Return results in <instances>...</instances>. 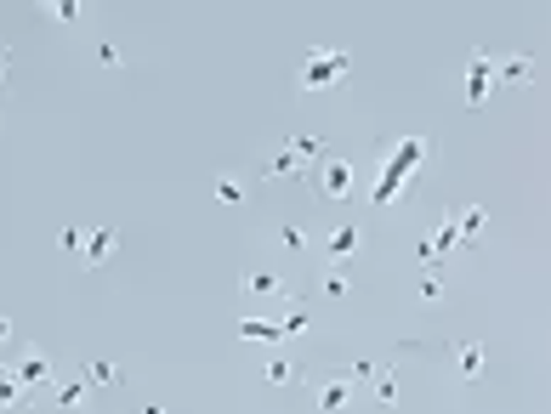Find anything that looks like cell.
<instances>
[{"label": "cell", "mask_w": 551, "mask_h": 414, "mask_svg": "<svg viewBox=\"0 0 551 414\" xmlns=\"http://www.w3.org/2000/svg\"><path fill=\"white\" fill-rule=\"evenodd\" d=\"M12 380L24 386V391H40V386H52V352H46V346H29V352L12 363Z\"/></svg>", "instance_id": "cell-6"}, {"label": "cell", "mask_w": 551, "mask_h": 414, "mask_svg": "<svg viewBox=\"0 0 551 414\" xmlns=\"http://www.w3.org/2000/svg\"><path fill=\"white\" fill-rule=\"evenodd\" d=\"M455 375L478 380L483 375V341H455Z\"/></svg>", "instance_id": "cell-12"}, {"label": "cell", "mask_w": 551, "mask_h": 414, "mask_svg": "<svg viewBox=\"0 0 551 414\" xmlns=\"http://www.w3.org/2000/svg\"><path fill=\"white\" fill-rule=\"evenodd\" d=\"M131 414H165V403H137Z\"/></svg>", "instance_id": "cell-31"}, {"label": "cell", "mask_w": 551, "mask_h": 414, "mask_svg": "<svg viewBox=\"0 0 551 414\" xmlns=\"http://www.w3.org/2000/svg\"><path fill=\"white\" fill-rule=\"evenodd\" d=\"M307 182L319 199H353V188H358V165L353 159H324L319 170H307Z\"/></svg>", "instance_id": "cell-4"}, {"label": "cell", "mask_w": 551, "mask_h": 414, "mask_svg": "<svg viewBox=\"0 0 551 414\" xmlns=\"http://www.w3.org/2000/svg\"><path fill=\"white\" fill-rule=\"evenodd\" d=\"M0 341H12V323L6 318H0Z\"/></svg>", "instance_id": "cell-32"}, {"label": "cell", "mask_w": 551, "mask_h": 414, "mask_svg": "<svg viewBox=\"0 0 551 414\" xmlns=\"http://www.w3.org/2000/svg\"><path fill=\"white\" fill-rule=\"evenodd\" d=\"M375 403H381V409H392V403H398V375H392L387 363H381V380H375Z\"/></svg>", "instance_id": "cell-24"}, {"label": "cell", "mask_w": 551, "mask_h": 414, "mask_svg": "<svg viewBox=\"0 0 551 414\" xmlns=\"http://www.w3.org/2000/svg\"><path fill=\"white\" fill-rule=\"evenodd\" d=\"M319 290H324V301H330V307H342V301H353V278H347V267H330V273L319 278Z\"/></svg>", "instance_id": "cell-16"}, {"label": "cell", "mask_w": 551, "mask_h": 414, "mask_svg": "<svg viewBox=\"0 0 551 414\" xmlns=\"http://www.w3.org/2000/svg\"><path fill=\"white\" fill-rule=\"evenodd\" d=\"M24 403H29V391L12 380V369H0V414H6V409H24Z\"/></svg>", "instance_id": "cell-21"}, {"label": "cell", "mask_w": 551, "mask_h": 414, "mask_svg": "<svg viewBox=\"0 0 551 414\" xmlns=\"http://www.w3.org/2000/svg\"><path fill=\"white\" fill-rule=\"evenodd\" d=\"M245 295H285V278L273 267H245Z\"/></svg>", "instance_id": "cell-15"}, {"label": "cell", "mask_w": 551, "mask_h": 414, "mask_svg": "<svg viewBox=\"0 0 551 414\" xmlns=\"http://www.w3.org/2000/svg\"><path fill=\"white\" fill-rule=\"evenodd\" d=\"M279 245H285L290 255H307V227H302V222H285V227H279Z\"/></svg>", "instance_id": "cell-23"}, {"label": "cell", "mask_w": 551, "mask_h": 414, "mask_svg": "<svg viewBox=\"0 0 551 414\" xmlns=\"http://www.w3.org/2000/svg\"><path fill=\"white\" fill-rule=\"evenodd\" d=\"M80 380H86V386H120V363H109V358H86V363H80Z\"/></svg>", "instance_id": "cell-17"}, {"label": "cell", "mask_w": 551, "mask_h": 414, "mask_svg": "<svg viewBox=\"0 0 551 414\" xmlns=\"http://www.w3.org/2000/svg\"><path fill=\"white\" fill-rule=\"evenodd\" d=\"M6 74H12V46H0V85H6Z\"/></svg>", "instance_id": "cell-30"}, {"label": "cell", "mask_w": 551, "mask_h": 414, "mask_svg": "<svg viewBox=\"0 0 551 414\" xmlns=\"http://www.w3.org/2000/svg\"><path fill=\"white\" fill-rule=\"evenodd\" d=\"M46 17H52V24H80V0H52Z\"/></svg>", "instance_id": "cell-27"}, {"label": "cell", "mask_w": 551, "mask_h": 414, "mask_svg": "<svg viewBox=\"0 0 551 414\" xmlns=\"http://www.w3.org/2000/svg\"><path fill=\"white\" fill-rule=\"evenodd\" d=\"M114 250H120V227H92L80 261H86V267H102V261H114Z\"/></svg>", "instance_id": "cell-9"}, {"label": "cell", "mask_w": 551, "mask_h": 414, "mask_svg": "<svg viewBox=\"0 0 551 414\" xmlns=\"http://www.w3.org/2000/svg\"><path fill=\"white\" fill-rule=\"evenodd\" d=\"M57 245L69 250V255H80V250H86V227H74V222H69V227H63V238H57Z\"/></svg>", "instance_id": "cell-28"}, {"label": "cell", "mask_w": 551, "mask_h": 414, "mask_svg": "<svg viewBox=\"0 0 551 414\" xmlns=\"http://www.w3.org/2000/svg\"><path fill=\"white\" fill-rule=\"evenodd\" d=\"M262 380H267V386H290V380H295V363H290V358H279V352H273V358L262 363Z\"/></svg>", "instance_id": "cell-22"}, {"label": "cell", "mask_w": 551, "mask_h": 414, "mask_svg": "<svg viewBox=\"0 0 551 414\" xmlns=\"http://www.w3.org/2000/svg\"><path fill=\"white\" fill-rule=\"evenodd\" d=\"M97 63H102V69H120V46H114V40H97Z\"/></svg>", "instance_id": "cell-29"}, {"label": "cell", "mask_w": 551, "mask_h": 414, "mask_svg": "<svg viewBox=\"0 0 551 414\" xmlns=\"http://www.w3.org/2000/svg\"><path fill=\"white\" fill-rule=\"evenodd\" d=\"M285 148H290L295 159H302V170H307V165L319 170V165H324V154H330V142H324V137H313V130H295V137H290Z\"/></svg>", "instance_id": "cell-10"}, {"label": "cell", "mask_w": 551, "mask_h": 414, "mask_svg": "<svg viewBox=\"0 0 551 414\" xmlns=\"http://www.w3.org/2000/svg\"><path fill=\"white\" fill-rule=\"evenodd\" d=\"M86 391H92L86 380H63V386H52V403L57 409H80V403H86Z\"/></svg>", "instance_id": "cell-20"}, {"label": "cell", "mask_w": 551, "mask_h": 414, "mask_svg": "<svg viewBox=\"0 0 551 414\" xmlns=\"http://www.w3.org/2000/svg\"><path fill=\"white\" fill-rule=\"evenodd\" d=\"M245 193H250V188H245L239 177H217V199H222V205H245Z\"/></svg>", "instance_id": "cell-25"}, {"label": "cell", "mask_w": 551, "mask_h": 414, "mask_svg": "<svg viewBox=\"0 0 551 414\" xmlns=\"http://www.w3.org/2000/svg\"><path fill=\"white\" fill-rule=\"evenodd\" d=\"M483 227H489V210H483V205H460L455 210V238H460V245H478Z\"/></svg>", "instance_id": "cell-11"}, {"label": "cell", "mask_w": 551, "mask_h": 414, "mask_svg": "<svg viewBox=\"0 0 551 414\" xmlns=\"http://www.w3.org/2000/svg\"><path fill=\"white\" fill-rule=\"evenodd\" d=\"M427 154H432V142H427V137H404V142H392V148H387V159H381V170H375V188H370L375 210H392L398 199H404L410 182L420 177V165H427Z\"/></svg>", "instance_id": "cell-1"}, {"label": "cell", "mask_w": 551, "mask_h": 414, "mask_svg": "<svg viewBox=\"0 0 551 414\" xmlns=\"http://www.w3.org/2000/svg\"><path fill=\"white\" fill-rule=\"evenodd\" d=\"M256 177H262V182H273V177H307V170H302V159H295L290 148H279V154H267V159H262Z\"/></svg>", "instance_id": "cell-13"}, {"label": "cell", "mask_w": 551, "mask_h": 414, "mask_svg": "<svg viewBox=\"0 0 551 414\" xmlns=\"http://www.w3.org/2000/svg\"><path fill=\"white\" fill-rule=\"evenodd\" d=\"M239 335H245V341H267V346L285 341V330H279L273 318H239Z\"/></svg>", "instance_id": "cell-18"}, {"label": "cell", "mask_w": 551, "mask_h": 414, "mask_svg": "<svg viewBox=\"0 0 551 414\" xmlns=\"http://www.w3.org/2000/svg\"><path fill=\"white\" fill-rule=\"evenodd\" d=\"M307 323H313V318H307V307H290V313L279 318V330H285V341H290V335H307Z\"/></svg>", "instance_id": "cell-26"}, {"label": "cell", "mask_w": 551, "mask_h": 414, "mask_svg": "<svg viewBox=\"0 0 551 414\" xmlns=\"http://www.w3.org/2000/svg\"><path fill=\"white\" fill-rule=\"evenodd\" d=\"M364 250V227H353V222H342L330 238H324V255H330V267H347V261Z\"/></svg>", "instance_id": "cell-8"}, {"label": "cell", "mask_w": 551, "mask_h": 414, "mask_svg": "<svg viewBox=\"0 0 551 414\" xmlns=\"http://www.w3.org/2000/svg\"><path fill=\"white\" fill-rule=\"evenodd\" d=\"M495 52H483V46H472V57H466V74H460V91H466V108H483L495 97Z\"/></svg>", "instance_id": "cell-3"}, {"label": "cell", "mask_w": 551, "mask_h": 414, "mask_svg": "<svg viewBox=\"0 0 551 414\" xmlns=\"http://www.w3.org/2000/svg\"><path fill=\"white\" fill-rule=\"evenodd\" d=\"M353 380L347 375H330V380H313V409H319V414H342L347 403H353Z\"/></svg>", "instance_id": "cell-7"}, {"label": "cell", "mask_w": 551, "mask_h": 414, "mask_svg": "<svg viewBox=\"0 0 551 414\" xmlns=\"http://www.w3.org/2000/svg\"><path fill=\"white\" fill-rule=\"evenodd\" d=\"M443 290H450V284H443V273H420L415 278V301H420V307H438Z\"/></svg>", "instance_id": "cell-19"}, {"label": "cell", "mask_w": 551, "mask_h": 414, "mask_svg": "<svg viewBox=\"0 0 551 414\" xmlns=\"http://www.w3.org/2000/svg\"><path fill=\"white\" fill-rule=\"evenodd\" d=\"M455 245H460V238H455V205H450V210H443L438 222H432V233L415 245V261H420V267H432V261H443Z\"/></svg>", "instance_id": "cell-5"}, {"label": "cell", "mask_w": 551, "mask_h": 414, "mask_svg": "<svg viewBox=\"0 0 551 414\" xmlns=\"http://www.w3.org/2000/svg\"><path fill=\"white\" fill-rule=\"evenodd\" d=\"M347 74H353V57L342 46H313L302 57V69H295V85H302L307 97H319V91H335Z\"/></svg>", "instance_id": "cell-2"}, {"label": "cell", "mask_w": 551, "mask_h": 414, "mask_svg": "<svg viewBox=\"0 0 551 414\" xmlns=\"http://www.w3.org/2000/svg\"><path fill=\"white\" fill-rule=\"evenodd\" d=\"M535 69H540L535 57H506V63H495V85H523V80H535Z\"/></svg>", "instance_id": "cell-14"}]
</instances>
